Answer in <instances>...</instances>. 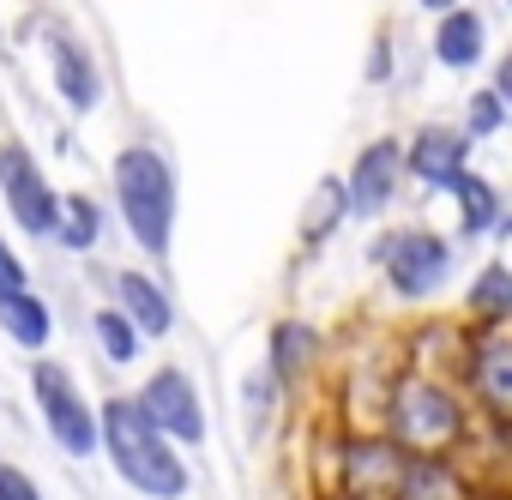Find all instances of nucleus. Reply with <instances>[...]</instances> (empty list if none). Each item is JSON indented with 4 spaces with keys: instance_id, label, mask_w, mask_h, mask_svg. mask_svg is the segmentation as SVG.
Returning a JSON list of instances; mask_svg holds the SVG:
<instances>
[{
    "instance_id": "nucleus-1",
    "label": "nucleus",
    "mask_w": 512,
    "mask_h": 500,
    "mask_svg": "<svg viewBox=\"0 0 512 500\" xmlns=\"http://www.w3.org/2000/svg\"><path fill=\"white\" fill-rule=\"evenodd\" d=\"M103 422V458L115 464V476L145 494V500H181L187 494V464H181V446L139 410V398H109L97 410Z\"/></svg>"
},
{
    "instance_id": "nucleus-2",
    "label": "nucleus",
    "mask_w": 512,
    "mask_h": 500,
    "mask_svg": "<svg viewBox=\"0 0 512 500\" xmlns=\"http://www.w3.org/2000/svg\"><path fill=\"white\" fill-rule=\"evenodd\" d=\"M386 434L404 446V452H458L470 440V404L428 368H404L392 386H386Z\"/></svg>"
},
{
    "instance_id": "nucleus-3",
    "label": "nucleus",
    "mask_w": 512,
    "mask_h": 500,
    "mask_svg": "<svg viewBox=\"0 0 512 500\" xmlns=\"http://www.w3.org/2000/svg\"><path fill=\"white\" fill-rule=\"evenodd\" d=\"M109 181H115V211H121L127 235L145 247V260H163L175 241V199H181L169 157L157 145H127V151H115Z\"/></svg>"
},
{
    "instance_id": "nucleus-4",
    "label": "nucleus",
    "mask_w": 512,
    "mask_h": 500,
    "mask_svg": "<svg viewBox=\"0 0 512 500\" xmlns=\"http://www.w3.org/2000/svg\"><path fill=\"white\" fill-rule=\"evenodd\" d=\"M31 398H37V410H43L49 440H55L67 458H97V446H103L97 404L79 392V380H73L61 362H31Z\"/></svg>"
},
{
    "instance_id": "nucleus-5",
    "label": "nucleus",
    "mask_w": 512,
    "mask_h": 500,
    "mask_svg": "<svg viewBox=\"0 0 512 500\" xmlns=\"http://www.w3.org/2000/svg\"><path fill=\"white\" fill-rule=\"evenodd\" d=\"M374 266H386V284L398 302H428L452 278V241L434 229H392L374 241Z\"/></svg>"
},
{
    "instance_id": "nucleus-6",
    "label": "nucleus",
    "mask_w": 512,
    "mask_h": 500,
    "mask_svg": "<svg viewBox=\"0 0 512 500\" xmlns=\"http://www.w3.org/2000/svg\"><path fill=\"white\" fill-rule=\"evenodd\" d=\"M410 452L380 428V434H344L338 440V500H398L404 494Z\"/></svg>"
},
{
    "instance_id": "nucleus-7",
    "label": "nucleus",
    "mask_w": 512,
    "mask_h": 500,
    "mask_svg": "<svg viewBox=\"0 0 512 500\" xmlns=\"http://www.w3.org/2000/svg\"><path fill=\"white\" fill-rule=\"evenodd\" d=\"M0 199H7V217H13L25 235L55 241V223H61V193L49 187V175H43L37 151H31V145H19V139L0 145Z\"/></svg>"
},
{
    "instance_id": "nucleus-8",
    "label": "nucleus",
    "mask_w": 512,
    "mask_h": 500,
    "mask_svg": "<svg viewBox=\"0 0 512 500\" xmlns=\"http://www.w3.org/2000/svg\"><path fill=\"white\" fill-rule=\"evenodd\" d=\"M133 398H139V410H145L175 446H205V428H211V422H205V398H199V386H193L187 368H175V362L157 368Z\"/></svg>"
},
{
    "instance_id": "nucleus-9",
    "label": "nucleus",
    "mask_w": 512,
    "mask_h": 500,
    "mask_svg": "<svg viewBox=\"0 0 512 500\" xmlns=\"http://www.w3.org/2000/svg\"><path fill=\"white\" fill-rule=\"evenodd\" d=\"M464 386L470 398L512 428V326H476V338L464 344Z\"/></svg>"
},
{
    "instance_id": "nucleus-10",
    "label": "nucleus",
    "mask_w": 512,
    "mask_h": 500,
    "mask_svg": "<svg viewBox=\"0 0 512 500\" xmlns=\"http://www.w3.org/2000/svg\"><path fill=\"white\" fill-rule=\"evenodd\" d=\"M344 187H350V211L356 217H380L398 199V187H404V139H392V133L386 139H368L356 151Z\"/></svg>"
},
{
    "instance_id": "nucleus-11",
    "label": "nucleus",
    "mask_w": 512,
    "mask_h": 500,
    "mask_svg": "<svg viewBox=\"0 0 512 500\" xmlns=\"http://www.w3.org/2000/svg\"><path fill=\"white\" fill-rule=\"evenodd\" d=\"M49 85H55V97L73 109V115H91L97 103H103V73H97V55L73 37V31H61V25H49Z\"/></svg>"
},
{
    "instance_id": "nucleus-12",
    "label": "nucleus",
    "mask_w": 512,
    "mask_h": 500,
    "mask_svg": "<svg viewBox=\"0 0 512 500\" xmlns=\"http://www.w3.org/2000/svg\"><path fill=\"white\" fill-rule=\"evenodd\" d=\"M464 169H470V133L464 127H422L404 145V175L434 187V193H446Z\"/></svg>"
},
{
    "instance_id": "nucleus-13",
    "label": "nucleus",
    "mask_w": 512,
    "mask_h": 500,
    "mask_svg": "<svg viewBox=\"0 0 512 500\" xmlns=\"http://www.w3.org/2000/svg\"><path fill=\"white\" fill-rule=\"evenodd\" d=\"M482 49H488V25H482V13H470V7L434 13V61H440V67L470 73V67H482Z\"/></svg>"
},
{
    "instance_id": "nucleus-14",
    "label": "nucleus",
    "mask_w": 512,
    "mask_h": 500,
    "mask_svg": "<svg viewBox=\"0 0 512 500\" xmlns=\"http://www.w3.org/2000/svg\"><path fill=\"white\" fill-rule=\"evenodd\" d=\"M115 308H121L145 338H169V332H175V302H169L163 284L145 278V272H115Z\"/></svg>"
},
{
    "instance_id": "nucleus-15",
    "label": "nucleus",
    "mask_w": 512,
    "mask_h": 500,
    "mask_svg": "<svg viewBox=\"0 0 512 500\" xmlns=\"http://www.w3.org/2000/svg\"><path fill=\"white\" fill-rule=\"evenodd\" d=\"M0 332H7L19 350H49V338H55V314H49V302H43L31 284L0 290Z\"/></svg>"
},
{
    "instance_id": "nucleus-16",
    "label": "nucleus",
    "mask_w": 512,
    "mask_h": 500,
    "mask_svg": "<svg viewBox=\"0 0 512 500\" xmlns=\"http://www.w3.org/2000/svg\"><path fill=\"white\" fill-rule=\"evenodd\" d=\"M398 500H470V476L452 464V452H410Z\"/></svg>"
},
{
    "instance_id": "nucleus-17",
    "label": "nucleus",
    "mask_w": 512,
    "mask_h": 500,
    "mask_svg": "<svg viewBox=\"0 0 512 500\" xmlns=\"http://www.w3.org/2000/svg\"><path fill=\"white\" fill-rule=\"evenodd\" d=\"M344 217H356V211H350V187H344V175H320L314 193H308V205H302V247H320L326 235H338Z\"/></svg>"
},
{
    "instance_id": "nucleus-18",
    "label": "nucleus",
    "mask_w": 512,
    "mask_h": 500,
    "mask_svg": "<svg viewBox=\"0 0 512 500\" xmlns=\"http://www.w3.org/2000/svg\"><path fill=\"white\" fill-rule=\"evenodd\" d=\"M314 350H320V332H314V326H302V320H278V326H272L266 368L278 374V386H284V392L314 368Z\"/></svg>"
},
{
    "instance_id": "nucleus-19",
    "label": "nucleus",
    "mask_w": 512,
    "mask_h": 500,
    "mask_svg": "<svg viewBox=\"0 0 512 500\" xmlns=\"http://www.w3.org/2000/svg\"><path fill=\"white\" fill-rule=\"evenodd\" d=\"M464 314L476 326H512V266L506 260H488L470 290H464Z\"/></svg>"
},
{
    "instance_id": "nucleus-20",
    "label": "nucleus",
    "mask_w": 512,
    "mask_h": 500,
    "mask_svg": "<svg viewBox=\"0 0 512 500\" xmlns=\"http://www.w3.org/2000/svg\"><path fill=\"white\" fill-rule=\"evenodd\" d=\"M446 193L458 199V223H464V235H488V229H500V217H506V211H500V193H494L482 175H470V169H464Z\"/></svg>"
},
{
    "instance_id": "nucleus-21",
    "label": "nucleus",
    "mask_w": 512,
    "mask_h": 500,
    "mask_svg": "<svg viewBox=\"0 0 512 500\" xmlns=\"http://www.w3.org/2000/svg\"><path fill=\"white\" fill-rule=\"evenodd\" d=\"M103 235V205L91 193H61V223H55V241L73 247V254H91Z\"/></svg>"
},
{
    "instance_id": "nucleus-22",
    "label": "nucleus",
    "mask_w": 512,
    "mask_h": 500,
    "mask_svg": "<svg viewBox=\"0 0 512 500\" xmlns=\"http://www.w3.org/2000/svg\"><path fill=\"white\" fill-rule=\"evenodd\" d=\"M91 338H97V350H103L115 368H127V362L145 350V332H139L121 308H97V314H91Z\"/></svg>"
},
{
    "instance_id": "nucleus-23",
    "label": "nucleus",
    "mask_w": 512,
    "mask_h": 500,
    "mask_svg": "<svg viewBox=\"0 0 512 500\" xmlns=\"http://www.w3.org/2000/svg\"><path fill=\"white\" fill-rule=\"evenodd\" d=\"M506 127V97L488 85V91H470V103H464V133L470 139H494Z\"/></svg>"
},
{
    "instance_id": "nucleus-24",
    "label": "nucleus",
    "mask_w": 512,
    "mask_h": 500,
    "mask_svg": "<svg viewBox=\"0 0 512 500\" xmlns=\"http://www.w3.org/2000/svg\"><path fill=\"white\" fill-rule=\"evenodd\" d=\"M0 500H43V488L19 464H0Z\"/></svg>"
},
{
    "instance_id": "nucleus-25",
    "label": "nucleus",
    "mask_w": 512,
    "mask_h": 500,
    "mask_svg": "<svg viewBox=\"0 0 512 500\" xmlns=\"http://www.w3.org/2000/svg\"><path fill=\"white\" fill-rule=\"evenodd\" d=\"M19 284H31V272H25V260L13 254V241L0 235V290H19Z\"/></svg>"
},
{
    "instance_id": "nucleus-26",
    "label": "nucleus",
    "mask_w": 512,
    "mask_h": 500,
    "mask_svg": "<svg viewBox=\"0 0 512 500\" xmlns=\"http://www.w3.org/2000/svg\"><path fill=\"white\" fill-rule=\"evenodd\" d=\"M386 73H392V43L380 37L374 43V61H368V85H386Z\"/></svg>"
},
{
    "instance_id": "nucleus-27",
    "label": "nucleus",
    "mask_w": 512,
    "mask_h": 500,
    "mask_svg": "<svg viewBox=\"0 0 512 500\" xmlns=\"http://www.w3.org/2000/svg\"><path fill=\"white\" fill-rule=\"evenodd\" d=\"M488 85H494V91L506 97V109H512V49H506V55L494 61V79H488Z\"/></svg>"
},
{
    "instance_id": "nucleus-28",
    "label": "nucleus",
    "mask_w": 512,
    "mask_h": 500,
    "mask_svg": "<svg viewBox=\"0 0 512 500\" xmlns=\"http://www.w3.org/2000/svg\"><path fill=\"white\" fill-rule=\"evenodd\" d=\"M416 7H428V13H452V7H464V0H416Z\"/></svg>"
},
{
    "instance_id": "nucleus-29",
    "label": "nucleus",
    "mask_w": 512,
    "mask_h": 500,
    "mask_svg": "<svg viewBox=\"0 0 512 500\" xmlns=\"http://www.w3.org/2000/svg\"><path fill=\"white\" fill-rule=\"evenodd\" d=\"M0 37H7V25H0Z\"/></svg>"
},
{
    "instance_id": "nucleus-30",
    "label": "nucleus",
    "mask_w": 512,
    "mask_h": 500,
    "mask_svg": "<svg viewBox=\"0 0 512 500\" xmlns=\"http://www.w3.org/2000/svg\"><path fill=\"white\" fill-rule=\"evenodd\" d=\"M506 7H512V0H506Z\"/></svg>"
},
{
    "instance_id": "nucleus-31",
    "label": "nucleus",
    "mask_w": 512,
    "mask_h": 500,
    "mask_svg": "<svg viewBox=\"0 0 512 500\" xmlns=\"http://www.w3.org/2000/svg\"><path fill=\"white\" fill-rule=\"evenodd\" d=\"M470 500H476V494H470Z\"/></svg>"
}]
</instances>
